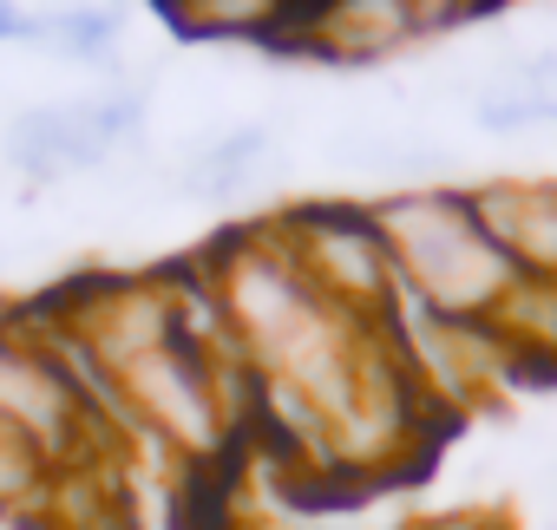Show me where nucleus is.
Instances as JSON below:
<instances>
[{"mask_svg": "<svg viewBox=\"0 0 557 530\" xmlns=\"http://www.w3.org/2000/svg\"><path fill=\"white\" fill-rule=\"evenodd\" d=\"M387 236L407 249L420 289L440 295L446 308H472V302H485L505 282V249L453 197H413V203H400L387 216Z\"/></svg>", "mask_w": 557, "mask_h": 530, "instance_id": "obj_1", "label": "nucleus"}, {"mask_svg": "<svg viewBox=\"0 0 557 530\" xmlns=\"http://www.w3.org/2000/svg\"><path fill=\"white\" fill-rule=\"evenodd\" d=\"M112 34H119V21L99 14V8H73V14H60V21H40V40H53V47H66V53H106Z\"/></svg>", "mask_w": 557, "mask_h": 530, "instance_id": "obj_4", "label": "nucleus"}, {"mask_svg": "<svg viewBox=\"0 0 557 530\" xmlns=\"http://www.w3.org/2000/svg\"><path fill=\"white\" fill-rule=\"evenodd\" d=\"M0 40H40V21H27L14 0H0Z\"/></svg>", "mask_w": 557, "mask_h": 530, "instance_id": "obj_5", "label": "nucleus"}, {"mask_svg": "<svg viewBox=\"0 0 557 530\" xmlns=\"http://www.w3.org/2000/svg\"><path fill=\"white\" fill-rule=\"evenodd\" d=\"M262 144H269L262 131H230L216 151H203V157L190 164V177H184V184H190L197 197H230V190L249 177V164L262 157Z\"/></svg>", "mask_w": 557, "mask_h": 530, "instance_id": "obj_3", "label": "nucleus"}, {"mask_svg": "<svg viewBox=\"0 0 557 530\" xmlns=\"http://www.w3.org/2000/svg\"><path fill=\"white\" fill-rule=\"evenodd\" d=\"M138 125V99L132 92H106V99H73V105H47V112H27L14 131H8V151L21 171H79V164H99L125 131Z\"/></svg>", "mask_w": 557, "mask_h": 530, "instance_id": "obj_2", "label": "nucleus"}]
</instances>
